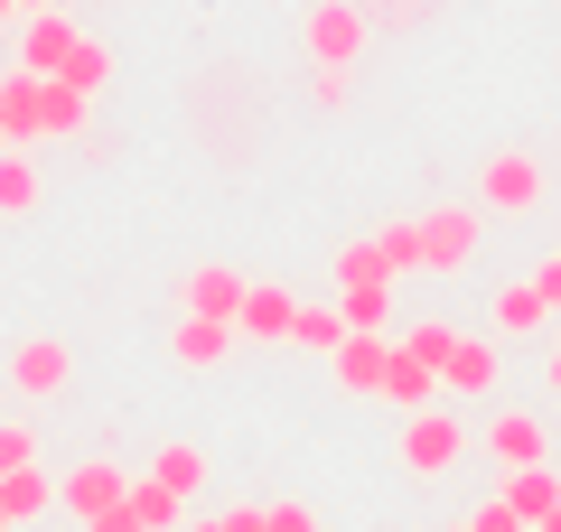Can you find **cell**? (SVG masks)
<instances>
[{
	"mask_svg": "<svg viewBox=\"0 0 561 532\" xmlns=\"http://www.w3.org/2000/svg\"><path fill=\"white\" fill-rule=\"evenodd\" d=\"M84 103L66 76H10V150H28V140H84Z\"/></svg>",
	"mask_w": 561,
	"mask_h": 532,
	"instance_id": "obj_1",
	"label": "cell"
},
{
	"mask_svg": "<svg viewBox=\"0 0 561 532\" xmlns=\"http://www.w3.org/2000/svg\"><path fill=\"white\" fill-rule=\"evenodd\" d=\"M365 0H309V20H300V38H309V57L319 66H356L365 57Z\"/></svg>",
	"mask_w": 561,
	"mask_h": 532,
	"instance_id": "obj_2",
	"label": "cell"
},
{
	"mask_svg": "<svg viewBox=\"0 0 561 532\" xmlns=\"http://www.w3.org/2000/svg\"><path fill=\"white\" fill-rule=\"evenodd\" d=\"M478 206H486V216H534V206H542V159H524V150H486V169H478Z\"/></svg>",
	"mask_w": 561,
	"mask_h": 532,
	"instance_id": "obj_3",
	"label": "cell"
},
{
	"mask_svg": "<svg viewBox=\"0 0 561 532\" xmlns=\"http://www.w3.org/2000/svg\"><path fill=\"white\" fill-rule=\"evenodd\" d=\"M478 234H486L478 206H431L421 216V271H468L478 262Z\"/></svg>",
	"mask_w": 561,
	"mask_h": 532,
	"instance_id": "obj_4",
	"label": "cell"
},
{
	"mask_svg": "<svg viewBox=\"0 0 561 532\" xmlns=\"http://www.w3.org/2000/svg\"><path fill=\"white\" fill-rule=\"evenodd\" d=\"M468 458V430L449 412H402V467L412 476H449Z\"/></svg>",
	"mask_w": 561,
	"mask_h": 532,
	"instance_id": "obj_5",
	"label": "cell"
},
{
	"mask_svg": "<svg viewBox=\"0 0 561 532\" xmlns=\"http://www.w3.org/2000/svg\"><path fill=\"white\" fill-rule=\"evenodd\" d=\"M66 383H76V355H66V336H28V346L10 355V393H20V402H57Z\"/></svg>",
	"mask_w": 561,
	"mask_h": 532,
	"instance_id": "obj_6",
	"label": "cell"
},
{
	"mask_svg": "<svg viewBox=\"0 0 561 532\" xmlns=\"http://www.w3.org/2000/svg\"><path fill=\"white\" fill-rule=\"evenodd\" d=\"M440 383H449L459 402H486V393L505 383V346H496V336H449V355H440Z\"/></svg>",
	"mask_w": 561,
	"mask_h": 532,
	"instance_id": "obj_7",
	"label": "cell"
},
{
	"mask_svg": "<svg viewBox=\"0 0 561 532\" xmlns=\"http://www.w3.org/2000/svg\"><path fill=\"white\" fill-rule=\"evenodd\" d=\"M66 57H76V20L66 10H28L20 20V76H66Z\"/></svg>",
	"mask_w": 561,
	"mask_h": 532,
	"instance_id": "obj_8",
	"label": "cell"
},
{
	"mask_svg": "<svg viewBox=\"0 0 561 532\" xmlns=\"http://www.w3.org/2000/svg\"><path fill=\"white\" fill-rule=\"evenodd\" d=\"M122 495H131V476H122V467H113V458H84V467H76V476H66V486H57V505H66V513H76V523H94V513H113V505H122Z\"/></svg>",
	"mask_w": 561,
	"mask_h": 532,
	"instance_id": "obj_9",
	"label": "cell"
},
{
	"mask_svg": "<svg viewBox=\"0 0 561 532\" xmlns=\"http://www.w3.org/2000/svg\"><path fill=\"white\" fill-rule=\"evenodd\" d=\"M486 458L515 476V467H542V458H552V439H542L534 412H496V420H486Z\"/></svg>",
	"mask_w": 561,
	"mask_h": 532,
	"instance_id": "obj_10",
	"label": "cell"
},
{
	"mask_svg": "<svg viewBox=\"0 0 561 532\" xmlns=\"http://www.w3.org/2000/svg\"><path fill=\"white\" fill-rule=\"evenodd\" d=\"M337 365V383L346 393H383V365H393V336H375V327H346V346L328 355Z\"/></svg>",
	"mask_w": 561,
	"mask_h": 532,
	"instance_id": "obj_11",
	"label": "cell"
},
{
	"mask_svg": "<svg viewBox=\"0 0 561 532\" xmlns=\"http://www.w3.org/2000/svg\"><path fill=\"white\" fill-rule=\"evenodd\" d=\"M169 355H179V365H225V355H234V317H197V309H179V327H169Z\"/></svg>",
	"mask_w": 561,
	"mask_h": 532,
	"instance_id": "obj_12",
	"label": "cell"
},
{
	"mask_svg": "<svg viewBox=\"0 0 561 532\" xmlns=\"http://www.w3.org/2000/svg\"><path fill=\"white\" fill-rule=\"evenodd\" d=\"M290 317H300V299L280 290V280H253L243 309H234V336H262V346H272V336H290Z\"/></svg>",
	"mask_w": 561,
	"mask_h": 532,
	"instance_id": "obj_13",
	"label": "cell"
},
{
	"mask_svg": "<svg viewBox=\"0 0 561 532\" xmlns=\"http://www.w3.org/2000/svg\"><path fill=\"white\" fill-rule=\"evenodd\" d=\"M243 290H253V280H243V271H225V262H197V271L179 280V299H187L197 317H234V309H243Z\"/></svg>",
	"mask_w": 561,
	"mask_h": 532,
	"instance_id": "obj_14",
	"label": "cell"
},
{
	"mask_svg": "<svg viewBox=\"0 0 561 532\" xmlns=\"http://www.w3.org/2000/svg\"><path fill=\"white\" fill-rule=\"evenodd\" d=\"M542 327H552V299L534 290V271L505 280V290H496V336H542Z\"/></svg>",
	"mask_w": 561,
	"mask_h": 532,
	"instance_id": "obj_15",
	"label": "cell"
},
{
	"mask_svg": "<svg viewBox=\"0 0 561 532\" xmlns=\"http://www.w3.org/2000/svg\"><path fill=\"white\" fill-rule=\"evenodd\" d=\"M431 393H440V365H421L412 346H393V365H383V402H402V412H431Z\"/></svg>",
	"mask_w": 561,
	"mask_h": 532,
	"instance_id": "obj_16",
	"label": "cell"
},
{
	"mask_svg": "<svg viewBox=\"0 0 561 532\" xmlns=\"http://www.w3.org/2000/svg\"><path fill=\"white\" fill-rule=\"evenodd\" d=\"M0 505H10V523H38V513L57 505V476H47L38 458H28V467H10V476H0Z\"/></svg>",
	"mask_w": 561,
	"mask_h": 532,
	"instance_id": "obj_17",
	"label": "cell"
},
{
	"mask_svg": "<svg viewBox=\"0 0 561 532\" xmlns=\"http://www.w3.org/2000/svg\"><path fill=\"white\" fill-rule=\"evenodd\" d=\"M10 216H38V159L0 140V224Z\"/></svg>",
	"mask_w": 561,
	"mask_h": 532,
	"instance_id": "obj_18",
	"label": "cell"
},
{
	"mask_svg": "<svg viewBox=\"0 0 561 532\" xmlns=\"http://www.w3.org/2000/svg\"><path fill=\"white\" fill-rule=\"evenodd\" d=\"M505 505H515L524 523H542V513L561 505V476H552V458H542V467H515V476H505Z\"/></svg>",
	"mask_w": 561,
	"mask_h": 532,
	"instance_id": "obj_19",
	"label": "cell"
},
{
	"mask_svg": "<svg viewBox=\"0 0 561 532\" xmlns=\"http://www.w3.org/2000/svg\"><path fill=\"white\" fill-rule=\"evenodd\" d=\"M290 346L337 355V346H346V309H328V299H300V317H290Z\"/></svg>",
	"mask_w": 561,
	"mask_h": 532,
	"instance_id": "obj_20",
	"label": "cell"
},
{
	"mask_svg": "<svg viewBox=\"0 0 561 532\" xmlns=\"http://www.w3.org/2000/svg\"><path fill=\"white\" fill-rule=\"evenodd\" d=\"M150 476H160L179 505H197V486H206V449H187V439H179V449H160V467H150Z\"/></svg>",
	"mask_w": 561,
	"mask_h": 532,
	"instance_id": "obj_21",
	"label": "cell"
},
{
	"mask_svg": "<svg viewBox=\"0 0 561 532\" xmlns=\"http://www.w3.org/2000/svg\"><path fill=\"white\" fill-rule=\"evenodd\" d=\"M346 327H393V280H356V290H346Z\"/></svg>",
	"mask_w": 561,
	"mask_h": 532,
	"instance_id": "obj_22",
	"label": "cell"
},
{
	"mask_svg": "<svg viewBox=\"0 0 561 532\" xmlns=\"http://www.w3.org/2000/svg\"><path fill=\"white\" fill-rule=\"evenodd\" d=\"M66 84H76V94H103V84H113V47H103V38H76V57H66Z\"/></svg>",
	"mask_w": 561,
	"mask_h": 532,
	"instance_id": "obj_23",
	"label": "cell"
},
{
	"mask_svg": "<svg viewBox=\"0 0 561 532\" xmlns=\"http://www.w3.org/2000/svg\"><path fill=\"white\" fill-rule=\"evenodd\" d=\"M375 253H383V271H421V216H402V224H383V234H375Z\"/></svg>",
	"mask_w": 561,
	"mask_h": 532,
	"instance_id": "obj_24",
	"label": "cell"
},
{
	"mask_svg": "<svg viewBox=\"0 0 561 532\" xmlns=\"http://www.w3.org/2000/svg\"><path fill=\"white\" fill-rule=\"evenodd\" d=\"M337 280L356 290V280H393V271H383V253H375V243H337Z\"/></svg>",
	"mask_w": 561,
	"mask_h": 532,
	"instance_id": "obj_25",
	"label": "cell"
},
{
	"mask_svg": "<svg viewBox=\"0 0 561 532\" xmlns=\"http://www.w3.org/2000/svg\"><path fill=\"white\" fill-rule=\"evenodd\" d=\"M468 532H534V523H524L505 495H478V505H468Z\"/></svg>",
	"mask_w": 561,
	"mask_h": 532,
	"instance_id": "obj_26",
	"label": "cell"
},
{
	"mask_svg": "<svg viewBox=\"0 0 561 532\" xmlns=\"http://www.w3.org/2000/svg\"><path fill=\"white\" fill-rule=\"evenodd\" d=\"M449 336H459V327H440V317H421V327H412V336H393V346H412L421 365H440V355H449Z\"/></svg>",
	"mask_w": 561,
	"mask_h": 532,
	"instance_id": "obj_27",
	"label": "cell"
},
{
	"mask_svg": "<svg viewBox=\"0 0 561 532\" xmlns=\"http://www.w3.org/2000/svg\"><path fill=\"white\" fill-rule=\"evenodd\" d=\"M28 458H38V439H28L20 420H0V476H10V467H28Z\"/></svg>",
	"mask_w": 561,
	"mask_h": 532,
	"instance_id": "obj_28",
	"label": "cell"
},
{
	"mask_svg": "<svg viewBox=\"0 0 561 532\" xmlns=\"http://www.w3.org/2000/svg\"><path fill=\"white\" fill-rule=\"evenodd\" d=\"M262 532H319V513L309 505H262Z\"/></svg>",
	"mask_w": 561,
	"mask_h": 532,
	"instance_id": "obj_29",
	"label": "cell"
},
{
	"mask_svg": "<svg viewBox=\"0 0 561 532\" xmlns=\"http://www.w3.org/2000/svg\"><path fill=\"white\" fill-rule=\"evenodd\" d=\"M309 94H319L328 113H346V66H319V84H309Z\"/></svg>",
	"mask_w": 561,
	"mask_h": 532,
	"instance_id": "obj_30",
	"label": "cell"
},
{
	"mask_svg": "<svg viewBox=\"0 0 561 532\" xmlns=\"http://www.w3.org/2000/svg\"><path fill=\"white\" fill-rule=\"evenodd\" d=\"M534 290L552 299V317H561V253H542V262H534Z\"/></svg>",
	"mask_w": 561,
	"mask_h": 532,
	"instance_id": "obj_31",
	"label": "cell"
},
{
	"mask_svg": "<svg viewBox=\"0 0 561 532\" xmlns=\"http://www.w3.org/2000/svg\"><path fill=\"white\" fill-rule=\"evenodd\" d=\"M542 383H552V393H561V336H552V355H542Z\"/></svg>",
	"mask_w": 561,
	"mask_h": 532,
	"instance_id": "obj_32",
	"label": "cell"
},
{
	"mask_svg": "<svg viewBox=\"0 0 561 532\" xmlns=\"http://www.w3.org/2000/svg\"><path fill=\"white\" fill-rule=\"evenodd\" d=\"M0 28H20V0H0Z\"/></svg>",
	"mask_w": 561,
	"mask_h": 532,
	"instance_id": "obj_33",
	"label": "cell"
},
{
	"mask_svg": "<svg viewBox=\"0 0 561 532\" xmlns=\"http://www.w3.org/2000/svg\"><path fill=\"white\" fill-rule=\"evenodd\" d=\"M0 140H10V84H0Z\"/></svg>",
	"mask_w": 561,
	"mask_h": 532,
	"instance_id": "obj_34",
	"label": "cell"
},
{
	"mask_svg": "<svg viewBox=\"0 0 561 532\" xmlns=\"http://www.w3.org/2000/svg\"><path fill=\"white\" fill-rule=\"evenodd\" d=\"M534 532H561V505H552V513H542V523H534Z\"/></svg>",
	"mask_w": 561,
	"mask_h": 532,
	"instance_id": "obj_35",
	"label": "cell"
},
{
	"mask_svg": "<svg viewBox=\"0 0 561 532\" xmlns=\"http://www.w3.org/2000/svg\"><path fill=\"white\" fill-rule=\"evenodd\" d=\"M28 10H57V0H20V20H28Z\"/></svg>",
	"mask_w": 561,
	"mask_h": 532,
	"instance_id": "obj_36",
	"label": "cell"
},
{
	"mask_svg": "<svg viewBox=\"0 0 561 532\" xmlns=\"http://www.w3.org/2000/svg\"><path fill=\"white\" fill-rule=\"evenodd\" d=\"M0 532H20V523H10V505H0Z\"/></svg>",
	"mask_w": 561,
	"mask_h": 532,
	"instance_id": "obj_37",
	"label": "cell"
}]
</instances>
